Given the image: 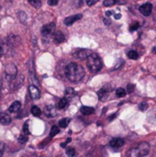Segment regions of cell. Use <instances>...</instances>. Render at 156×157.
<instances>
[{
    "mask_svg": "<svg viewBox=\"0 0 156 157\" xmlns=\"http://www.w3.org/2000/svg\"><path fill=\"white\" fill-rule=\"evenodd\" d=\"M116 95L118 98H123L126 96V90L122 87H120L116 90Z\"/></svg>",
    "mask_w": 156,
    "mask_h": 157,
    "instance_id": "cell-20",
    "label": "cell"
},
{
    "mask_svg": "<svg viewBox=\"0 0 156 157\" xmlns=\"http://www.w3.org/2000/svg\"><path fill=\"white\" fill-rule=\"evenodd\" d=\"M81 112L84 115H91L95 112V109L91 107H87V106H84L81 108Z\"/></svg>",
    "mask_w": 156,
    "mask_h": 157,
    "instance_id": "cell-16",
    "label": "cell"
},
{
    "mask_svg": "<svg viewBox=\"0 0 156 157\" xmlns=\"http://www.w3.org/2000/svg\"><path fill=\"white\" fill-rule=\"evenodd\" d=\"M67 105H68V99L66 98H63L60 99V101L58 103V108L61 109H63L65 107H67Z\"/></svg>",
    "mask_w": 156,
    "mask_h": 157,
    "instance_id": "cell-17",
    "label": "cell"
},
{
    "mask_svg": "<svg viewBox=\"0 0 156 157\" xmlns=\"http://www.w3.org/2000/svg\"><path fill=\"white\" fill-rule=\"evenodd\" d=\"M154 53L156 54V47H154Z\"/></svg>",
    "mask_w": 156,
    "mask_h": 157,
    "instance_id": "cell-40",
    "label": "cell"
},
{
    "mask_svg": "<svg viewBox=\"0 0 156 157\" xmlns=\"http://www.w3.org/2000/svg\"><path fill=\"white\" fill-rule=\"evenodd\" d=\"M139 10H140V12H141L143 16L148 17V16H150L151 13H152L153 5H152L151 3H149V2H148V3H145V4H143V6H140Z\"/></svg>",
    "mask_w": 156,
    "mask_h": 157,
    "instance_id": "cell-7",
    "label": "cell"
},
{
    "mask_svg": "<svg viewBox=\"0 0 156 157\" xmlns=\"http://www.w3.org/2000/svg\"><path fill=\"white\" fill-rule=\"evenodd\" d=\"M1 87H2V81L0 80V98H1Z\"/></svg>",
    "mask_w": 156,
    "mask_h": 157,
    "instance_id": "cell-39",
    "label": "cell"
},
{
    "mask_svg": "<svg viewBox=\"0 0 156 157\" xmlns=\"http://www.w3.org/2000/svg\"><path fill=\"white\" fill-rule=\"evenodd\" d=\"M139 109H140V110L144 111V110H146V109H148V104H147L146 102H142V103L139 105Z\"/></svg>",
    "mask_w": 156,
    "mask_h": 157,
    "instance_id": "cell-27",
    "label": "cell"
},
{
    "mask_svg": "<svg viewBox=\"0 0 156 157\" xmlns=\"http://www.w3.org/2000/svg\"><path fill=\"white\" fill-rule=\"evenodd\" d=\"M27 141H28V136H26V135H21V136H19V138H18V142H19L20 144H25Z\"/></svg>",
    "mask_w": 156,
    "mask_h": 157,
    "instance_id": "cell-29",
    "label": "cell"
},
{
    "mask_svg": "<svg viewBox=\"0 0 156 157\" xmlns=\"http://www.w3.org/2000/svg\"><path fill=\"white\" fill-rule=\"evenodd\" d=\"M54 29H55V23L54 22H51V23H48L46 25H44L41 29V34L43 37L45 38H49L51 37L53 32H54Z\"/></svg>",
    "mask_w": 156,
    "mask_h": 157,
    "instance_id": "cell-4",
    "label": "cell"
},
{
    "mask_svg": "<svg viewBox=\"0 0 156 157\" xmlns=\"http://www.w3.org/2000/svg\"><path fill=\"white\" fill-rule=\"evenodd\" d=\"M104 22L106 25H110L111 24V20L109 18H104Z\"/></svg>",
    "mask_w": 156,
    "mask_h": 157,
    "instance_id": "cell-35",
    "label": "cell"
},
{
    "mask_svg": "<svg viewBox=\"0 0 156 157\" xmlns=\"http://www.w3.org/2000/svg\"><path fill=\"white\" fill-rule=\"evenodd\" d=\"M60 132V129L57 127V126H53L51 130V132H50V136L51 137H54L56 134H58Z\"/></svg>",
    "mask_w": 156,
    "mask_h": 157,
    "instance_id": "cell-25",
    "label": "cell"
},
{
    "mask_svg": "<svg viewBox=\"0 0 156 157\" xmlns=\"http://www.w3.org/2000/svg\"><path fill=\"white\" fill-rule=\"evenodd\" d=\"M92 53V52L90 50L87 49H82V50H78L74 53V56L76 57L77 59L80 60H84V59H87L88 56H90Z\"/></svg>",
    "mask_w": 156,
    "mask_h": 157,
    "instance_id": "cell-6",
    "label": "cell"
},
{
    "mask_svg": "<svg viewBox=\"0 0 156 157\" xmlns=\"http://www.w3.org/2000/svg\"><path fill=\"white\" fill-rule=\"evenodd\" d=\"M23 132L26 134V135H29V123L28 122H25V124L23 125Z\"/></svg>",
    "mask_w": 156,
    "mask_h": 157,
    "instance_id": "cell-28",
    "label": "cell"
},
{
    "mask_svg": "<svg viewBox=\"0 0 156 157\" xmlns=\"http://www.w3.org/2000/svg\"><path fill=\"white\" fill-rule=\"evenodd\" d=\"M65 75L71 82H79L85 76V70L80 64L71 63L65 68Z\"/></svg>",
    "mask_w": 156,
    "mask_h": 157,
    "instance_id": "cell-1",
    "label": "cell"
},
{
    "mask_svg": "<svg viewBox=\"0 0 156 157\" xmlns=\"http://www.w3.org/2000/svg\"><path fill=\"white\" fill-rule=\"evenodd\" d=\"M44 113H45V115H46L48 118H54V117L56 116V114H57L56 109H55V107L52 106V105H49V106L45 107V109H44Z\"/></svg>",
    "mask_w": 156,
    "mask_h": 157,
    "instance_id": "cell-10",
    "label": "cell"
},
{
    "mask_svg": "<svg viewBox=\"0 0 156 157\" xmlns=\"http://www.w3.org/2000/svg\"><path fill=\"white\" fill-rule=\"evenodd\" d=\"M139 27H140L139 23H138V22H135V23H133V24L131 26V31H134V30H136Z\"/></svg>",
    "mask_w": 156,
    "mask_h": 157,
    "instance_id": "cell-30",
    "label": "cell"
},
{
    "mask_svg": "<svg viewBox=\"0 0 156 157\" xmlns=\"http://www.w3.org/2000/svg\"><path fill=\"white\" fill-rule=\"evenodd\" d=\"M82 17H83V16H82L81 14H76V15L70 16V17H66V18L64 19V24H65L66 26H71V25H73L74 22H76L77 20L81 19Z\"/></svg>",
    "mask_w": 156,
    "mask_h": 157,
    "instance_id": "cell-8",
    "label": "cell"
},
{
    "mask_svg": "<svg viewBox=\"0 0 156 157\" xmlns=\"http://www.w3.org/2000/svg\"><path fill=\"white\" fill-rule=\"evenodd\" d=\"M31 113L35 116V117H40V114H41V110L39 107L37 106H33L31 108Z\"/></svg>",
    "mask_w": 156,
    "mask_h": 157,
    "instance_id": "cell-19",
    "label": "cell"
},
{
    "mask_svg": "<svg viewBox=\"0 0 156 157\" xmlns=\"http://www.w3.org/2000/svg\"><path fill=\"white\" fill-rule=\"evenodd\" d=\"M112 14H113V12H112V11H107V12H106V15H107V17H110Z\"/></svg>",
    "mask_w": 156,
    "mask_h": 157,
    "instance_id": "cell-37",
    "label": "cell"
},
{
    "mask_svg": "<svg viewBox=\"0 0 156 157\" xmlns=\"http://www.w3.org/2000/svg\"><path fill=\"white\" fill-rule=\"evenodd\" d=\"M150 145L148 143H141L138 146L131 148L127 153V157H144L149 154Z\"/></svg>",
    "mask_w": 156,
    "mask_h": 157,
    "instance_id": "cell-2",
    "label": "cell"
},
{
    "mask_svg": "<svg viewBox=\"0 0 156 157\" xmlns=\"http://www.w3.org/2000/svg\"><path fill=\"white\" fill-rule=\"evenodd\" d=\"M20 108H21V103L19 101H14L9 107V111L12 113H16L20 109Z\"/></svg>",
    "mask_w": 156,
    "mask_h": 157,
    "instance_id": "cell-15",
    "label": "cell"
},
{
    "mask_svg": "<svg viewBox=\"0 0 156 157\" xmlns=\"http://www.w3.org/2000/svg\"><path fill=\"white\" fill-rule=\"evenodd\" d=\"M28 1L31 6H33L36 8H40L41 6V1L40 0H28Z\"/></svg>",
    "mask_w": 156,
    "mask_h": 157,
    "instance_id": "cell-22",
    "label": "cell"
},
{
    "mask_svg": "<svg viewBox=\"0 0 156 157\" xmlns=\"http://www.w3.org/2000/svg\"><path fill=\"white\" fill-rule=\"evenodd\" d=\"M128 92L129 93H132L133 91H134V88H135V86H134V85H132V84H130V85H128Z\"/></svg>",
    "mask_w": 156,
    "mask_h": 157,
    "instance_id": "cell-31",
    "label": "cell"
},
{
    "mask_svg": "<svg viewBox=\"0 0 156 157\" xmlns=\"http://www.w3.org/2000/svg\"><path fill=\"white\" fill-rule=\"evenodd\" d=\"M58 1L59 0H48V4L50 6H56L58 4Z\"/></svg>",
    "mask_w": 156,
    "mask_h": 157,
    "instance_id": "cell-34",
    "label": "cell"
},
{
    "mask_svg": "<svg viewBox=\"0 0 156 157\" xmlns=\"http://www.w3.org/2000/svg\"><path fill=\"white\" fill-rule=\"evenodd\" d=\"M86 4L89 6H94L98 0H86Z\"/></svg>",
    "mask_w": 156,
    "mask_h": 157,
    "instance_id": "cell-33",
    "label": "cell"
},
{
    "mask_svg": "<svg viewBox=\"0 0 156 157\" xmlns=\"http://www.w3.org/2000/svg\"><path fill=\"white\" fill-rule=\"evenodd\" d=\"M115 3H116V0H104L103 5L105 6H112L115 5Z\"/></svg>",
    "mask_w": 156,
    "mask_h": 157,
    "instance_id": "cell-26",
    "label": "cell"
},
{
    "mask_svg": "<svg viewBox=\"0 0 156 157\" xmlns=\"http://www.w3.org/2000/svg\"><path fill=\"white\" fill-rule=\"evenodd\" d=\"M53 41L56 43V44H60L62 42H63L65 40V36L63 32L61 31H56L54 34H53Z\"/></svg>",
    "mask_w": 156,
    "mask_h": 157,
    "instance_id": "cell-12",
    "label": "cell"
},
{
    "mask_svg": "<svg viewBox=\"0 0 156 157\" xmlns=\"http://www.w3.org/2000/svg\"><path fill=\"white\" fill-rule=\"evenodd\" d=\"M4 149H5V144L0 142V157H2V155L4 153Z\"/></svg>",
    "mask_w": 156,
    "mask_h": 157,
    "instance_id": "cell-32",
    "label": "cell"
},
{
    "mask_svg": "<svg viewBox=\"0 0 156 157\" xmlns=\"http://www.w3.org/2000/svg\"><path fill=\"white\" fill-rule=\"evenodd\" d=\"M114 17H115L116 19H120V18L121 17V15H120V13H119V14H115V15H114Z\"/></svg>",
    "mask_w": 156,
    "mask_h": 157,
    "instance_id": "cell-36",
    "label": "cell"
},
{
    "mask_svg": "<svg viewBox=\"0 0 156 157\" xmlns=\"http://www.w3.org/2000/svg\"><path fill=\"white\" fill-rule=\"evenodd\" d=\"M74 94H75V92H74V90L72 87H68L65 90V95L67 97V99H68V98H73L74 96Z\"/></svg>",
    "mask_w": 156,
    "mask_h": 157,
    "instance_id": "cell-23",
    "label": "cell"
},
{
    "mask_svg": "<svg viewBox=\"0 0 156 157\" xmlns=\"http://www.w3.org/2000/svg\"><path fill=\"white\" fill-rule=\"evenodd\" d=\"M109 91L110 89L108 88V87H102L98 92H97V96L99 98L100 100H106L108 97V94H109Z\"/></svg>",
    "mask_w": 156,
    "mask_h": 157,
    "instance_id": "cell-13",
    "label": "cell"
},
{
    "mask_svg": "<svg viewBox=\"0 0 156 157\" xmlns=\"http://www.w3.org/2000/svg\"><path fill=\"white\" fill-rule=\"evenodd\" d=\"M109 145L114 148V149H118V148H120L124 145V140L121 139V138H113L110 143H109Z\"/></svg>",
    "mask_w": 156,
    "mask_h": 157,
    "instance_id": "cell-11",
    "label": "cell"
},
{
    "mask_svg": "<svg viewBox=\"0 0 156 157\" xmlns=\"http://www.w3.org/2000/svg\"><path fill=\"white\" fill-rule=\"evenodd\" d=\"M86 64H87V67H88L89 71L92 72V73L99 72L102 69V66H103V63H102V61H101L100 57L97 54L93 53V52L91 53L90 56H88Z\"/></svg>",
    "mask_w": 156,
    "mask_h": 157,
    "instance_id": "cell-3",
    "label": "cell"
},
{
    "mask_svg": "<svg viewBox=\"0 0 156 157\" xmlns=\"http://www.w3.org/2000/svg\"><path fill=\"white\" fill-rule=\"evenodd\" d=\"M5 73H6V79L8 81H11V80H14L16 78V75H17V67L10 63V64H7L6 66V69H5Z\"/></svg>",
    "mask_w": 156,
    "mask_h": 157,
    "instance_id": "cell-5",
    "label": "cell"
},
{
    "mask_svg": "<svg viewBox=\"0 0 156 157\" xmlns=\"http://www.w3.org/2000/svg\"><path fill=\"white\" fill-rule=\"evenodd\" d=\"M11 122V118L6 113H0V124L8 125Z\"/></svg>",
    "mask_w": 156,
    "mask_h": 157,
    "instance_id": "cell-14",
    "label": "cell"
},
{
    "mask_svg": "<svg viewBox=\"0 0 156 157\" xmlns=\"http://www.w3.org/2000/svg\"><path fill=\"white\" fill-rule=\"evenodd\" d=\"M3 55V49H2V47H1V45H0V57Z\"/></svg>",
    "mask_w": 156,
    "mask_h": 157,
    "instance_id": "cell-38",
    "label": "cell"
},
{
    "mask_svg": "<svg viewBox=\"0 0 156 157\" xmlns=\"http://www.w3.org/2000/svg\"><path fill=\"white\" fill-rule=\"evenodd\" d=\"M69 122H70V119H67V118L63 119V120H61L59 121V126L62 127V128H66L68 126Z\"/></svg>",
    "mask_w": 156,
    "mask_h": 157,
    "instance_id": "cell-21",
    "label": "cell"
},
{
    "mask_svg": "<svg viewBox=\"0 0 156 157\" xmlns=\"http://www.w3.org/2000/svg\"><path fill=\"white\" fill-rule=\"evenodd\" d=\"M29 95H30V98L34 100L36 99H39L40 97V92L39 90V88L35 86H29Z\"/></svg>",
    "mask_w": 156,
    "mask_h": 157,
    "instance_id": "cell-9",
    "label": "cell"
},
{
    "mask_svg": "<svg viewBox=\"0 0 156 157\" xmlns=\"http://www.w3.org/2000/svg\"><path fill=\"white\" fill-rule=\"evenodd\" d=\"M128 57L131 60H137L139 58V53L136 52V51H130L128 53H127Z\"/></svg>",
    "mask_w": 156,
    "mask_h": 157,
    "instance_id": "cell-18",
    "label": "cell"
},
{
    "mask_svg": "<svg viewBox=\"0 0 156 157\" xmlns=\"http://www.w3.org/2000/svg\"><path fill=\"white\" fill-rule=\"evenodd\" d=\"M66 155L69 157H74L76 155V152H75V149L73 148V147H69L66 149Z\"/></svg>",
    "mask_w": 156,
    "mask_h": 157,
    "instance_id": "cell-24",
    "label": "cell"
}]
</instances>
